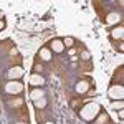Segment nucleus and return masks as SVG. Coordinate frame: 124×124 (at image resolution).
<instances>
[{
  "mask_svg": "<svg viewBox=\"0 0 124 124\" xmlns=\"http://www.w3.org/2000/svg\"><path fill=\"white\" fill-rule=\"evenodd\" d=\"M99 111H101V108L99 104H96V103H88V104L79 111V116L85 119V121H94L98 114H99Z\"/></svg>",
  "mask_w": 124,
  "mask_h": 124,
  "instance_id": "obj_1",
  "label": "nucleus"
},
{
  "mask_svg": "<svg viewBox=\"0 0 124 124\" xmlns=\"http://www.w3.org/2000/svg\"><path fill=\"white\" fill-rule=\"evenodd\" d=\"M5 91L8 93V94H18L23 91V85L20 83L18 79H13V81H8L7 85H5Z\"/></svg>",
  "mask_w": 124,
  "mask_h": 124,
  "instance_id": "obj_2",
  "label": "nucleus"
},
{
  "mask_svg": "<svg viewBox=\"0 0 124 124\" xmlns=\"http://www.w3.org/2000/svg\"><path fill=\"white\" fill-rule=\"evenodd\" d=\"M23 68L22 66H13L12 70L7 71V78H8V81H13V79H18V78L23 76Z\"/></svg>",
  "mask_w": 124,
  "mask_h": 124,
  "instance_id": "obj_3",
  "label": "nucleus"
},
{
  "mask_svg": "<svg viewBox=\"0 0 124 124\" xmlns=\"http://www.w3.org/2000/svg\"><path fill=\"white\" fill-rule=\"evenodd\" d=\"M123 96H124V88L121 85H116V86H113V88L109 89V98H113L114 101L123 99Z\"/></svg>",
  "mask_w": 124,
  "mask_h": 124,
  "instance_id": "obj_4",
  "label": "nucleus"
},
{
  "mask_svg": "<svg viewBox=\"0 0 124 124\" xmlns=\"http://www.w3.org/2000/svg\"><path fill=\"white\" fill-rule=\"evenodd\" d=\"M30 85L33 86V88H40V86L45 85V78L38 75V73H33L31 76H30Z\"/></svg>",
  "mask_w": 124,
  "mask_h": 124,
  "instance_id": "obj_5",
  "label": "nucleus"
},
{
  "mask_svg": "<svg viewBox=\"0 0 124 124\" xmlns=\"http://www.w3.org/2000/svg\"><path fill=\"white\" fill-rule=\"evenodd\" d=\"M50 46H51V50H53L55 53H61V51L65 50V45H63L61 40H53V41L50 43Z\"/></svg>",
  "mask_w": 124,
  "mask_h": 124,
  "instance_id": "obj_6",
  "label": "nucleus"
},
{
  "mask_svg": "<svg viewBox=\"0 0 124 124\" xmlns=\"http://www.w3.org/2000/svg\"><path fill=\"white\" fill-rule=\"evenodd\" d=\"M111 37L114 40H121L124 37V28L119 25V27H116V28H113V31H111Z\"/></svg>",
  "mask_w": 124,
  "mask_h": 124,
  "instance_id": "obj_7",
  "label": "nucleus"
},
{
  "mask_svg": "<svg viewBox=\"0 0 124 124\" xmlns=\"http://www.w3.org/2000/svg\"><path fill=\"white\" fill-rule=\"evenodd\" d=\"M30 98H31L33 101H37V99H40V98H45V91H43V89H40V88H35V89H31Z\"/></svg>",
  "mask_w": 124,
  "mask_h": 124,
  "instance_id": "obj_8",
  "label": "nucleus"
},
{
  "mask_svg": "<svg viewBox=\"0 0 124 124\" xmlns=\"http://www.w3.org/2000/svg\"><path fill=\"white\" fill-rule=\"evenodd\" d=\"M38 56L41 58L43 61H50V60H51V50H50V48H41Z\"/></svg>",
  "mask_w": 124,
  "mask_h": 124,
  "instance_id": "obj_9",
  "label": "nucleus"
},
{
  "mask_svg": "<svg viewBox=\"0 0 124 124\" xmlns=\"http://www.w3.org/2000/svg\"><path fill=\"white\" fill-rule=\"evenodd\" d=\"M88 89H89V83H88V81H79V83L76 85L78 93H86Z\"/></svg>",
  "mask_w": 124,
  "mask_h": 124,
  "instance_id": "obj_10",
  "label": "nucleus"
},
{
  "mask_svg": "<svg viewBox=\"0 0 124 124\" xmlns=\"http://www.w3.org/2000/svg\"><path fill=\"white\" fill-rule=\"evenodd\" d=\"M35 103V108H38V109H43V108H46V99L45 98H40L37 101H33Z\"/></svg>",
  "mask_w": 124,
  "mask_h": 124,
  "instance_id": "obj_11",
  "label": "nucleus"
},
{
  "mask_svg": "<svg viewBox=\"0 0 124 124\" xmlns=\"http://www.w3.org/2000/svg\"><path fill=\"white\" fill-rule=\"evenodd\" d=\"M108 23H116V22H119V15L117 13H109L108 15V18H106Z\"/></svg>",
  "mask_w": 124,
  "mask_h": 124,
  "instance_id": "obj_12",
  "label": "nucleus"
},
{
  "mask_svg": "<svg viewBox=\"0 0 124 124\" xmlns=\"http://www.w3.org/2000/svg\"><path fill=\"white\" fill-rule=\"evenodd\" d=\"M99 119H98V121H96V124H104V123H108V114H101V113H99Z\"/></svg>",
  "mask_w": 124,
  "mask_h": 124,
  "instance_id": "obj_13",
  "label": "nucleus"
},
{
  "mask_svg": "<svg viewBox=\"0 0 124 124\" xmlns=\"http://www.w3.org/2000/svg\"><path fill=\"white\" fill-rule=\"evenodd\" d=\"M63 45H65V46H73V45H75V40L71 38V37H66V38L63 40Z\"/></svg>",
  "mask_w": 124,
  "mask_h": 124,
  "instance_id": "obj_14",
  "label": "nucleus"
},
{
  "mask_svg": "<svg viewBox=\"0 0 124 124\" xmlns=\"http://www.w3.org/2000/svg\"><path fill=\"white\" fill-rule=\"evenodd\" d=\"M113 108H123V99H119V101H114V103H113Z\"/></svg>",
  "mask_w": 124,
  "mask_h": 124,
  "instance_id": "obj_15",
  "label": "nucleus"
},
{
  "mask_svg": "<svg viewBox=\"0 0 124 124\" xmlns=\"http://www.w3.org/2000/svg\"><path fill=\"white\" fill-rule=\"evenodd\" d=\"M81 58H83V60H89V53H88V51H83V53H81Z\"/></svg>",
  "mask_w": 124,
  "mask_h": 124,
  "instance_id": "obj_16",
  "label": "nucleus"
},
{
  "mask_svg": "<svg viewBox=\"0 0 124 124\" xmlns=\"http://www.w3.org/2000/svg\"><path fill=\"white\" fill-rule=\"evenodd\" d=\"M35 71H38V75H40V71H43L41 65H35Z\"/></svg>",
  "mask_w": 124,
  "mask_h": 124,
  "instance_id": "obj_17",
  "label": "nucleus"
},
{
  "mask_svg": "<svg viewBox=\"0 0 124 124\" xmlns=\"http://www.w3.org/2000/svg\"><path fill=\"white\" fill-rule=\"evenodd\" d=\"M5 28V22H3V20H0V30H3Z\"/></svg>",
  "mask_w": 124,
  "mask_h": 124,
  "instance_id": "obj_18",
  "label": "nucleus"
},
{
  "mask_svg": "<svg viewBox=\"0 0 124 124\" xmlns=\"http://www.w3.org/2000/svg\"><path fill=\"white\" fill-rule=\"evenodd\" d=\"M75 53H76V50H75V48H71V50H70V55H71V56H75Z\"/></svg>",
  "mask_w": 124,
  "mask_h": 124,
  "instance_id": "obj_19",
  "label": "nucleus"
},
{
  "mask_svg": "<svg viewBox=\"0 0 124 124\" xmlns=\"http://www.w3.org/2000/svg\"><path fill=\"white\" fill-rule=\"evenodd\" d=\"M15 124H27V123H22V121H20V123H15Z\"/></svg>",
  "mask_w": 124,
  "mask_h": 124,
  "instance_id": "obj_20",
  "label": "nucleus"
},
{
  "mask_svg": "<svg viewBox=\"0 0 124 124\" xmlns=\"http://www.w3.org/2000/svg\"><path fill=\"white\" fill-rule=\"evenodd\" d=\"M45 124H53V123H45Z\"/></svg>",
  "mask_w": 124,
  "mask_h": 124,
  "instance_id": "obj_21",
  "label": "nucleus"
}]
</instances>
